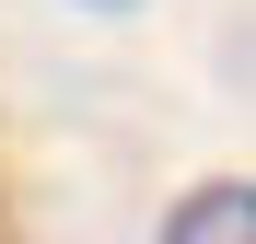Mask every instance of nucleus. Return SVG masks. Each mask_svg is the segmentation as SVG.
Listing matches in <instances>:
<instances>
[{
  "label": "nucleus",
  "instance_id": "f257e3e1",
  "mask_svg": "<svg viewBox=\"0 0 256 244\" xmlns=\"http://www.w3.org/2000/svg\"><path fill=\"white\" fill-rule=\"evenodd\" d=\"M152 244H256V175H210V186H186L175 210H163Z\"/></svg>",
  "mask_w": 256,
  "mask_h": 244
},
{
  "label": "nucleus",
  "instance_id": "f03ea898",
  "mask_svg": "<svg viewBox=\"0 0 256 244\" xmlns=\"http://www.w3.org/2000/svg\"><path fill=\"white\" fill-rule=\"evenodd\" d=\"M82 12H140V0H82Z\"/></svg>",
  "mask_w": 256,
  "mask_h": 244
}]
</instances>
